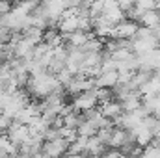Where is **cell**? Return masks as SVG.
I'll list each match as a JSON object with an SVG mask.
<instances>
[{"label":"cell","mask_w":160,"mask_h":158,"mask_svg":"<svg viewBox=\"0 0 160 158\" xmlns=\"http://www.w3.org/2000/svg\"><path fill=\"white\" fill-rule=\"evenodd\" d=\"M97 106V97H95V87L89 89V91H84L77 97H73V102H71V108L77 110V112H88L91 108Z\"/></svg>","instance_id":"5b68a950"},{"label":"cell","mask_w":160,"mask_h":158,"mask_svg":"<svg viewBox=\"0 0 160 158\" xmlns=\"http://www.w3.org/2000/svg\"><path fill=\"white\" fill-rule=\"evenodd\" d=\"M89 37H91V34L89 32H82V30H75L69 36H63V39H65V43L69 47H84Z\"/></svg>","instance_id":"4fadbf2b"},{"label":"cell","mask_w":160,"mask_h":158,"mask_svg":"<svg viewBox=\"0 0 160 158\" xmlns=\"http://www.w3.org/2000/svg\"><path fill=\"white\" fill-rule=\"evenodd\" d=\"M143 125L149 128V132L153 134V138H160V117L158 116H147L143 119Z\"/></svg>","instance_id":"5bb4252c"},{"label":"cell","mask_w":160,"mask_h":158,"mask_svg":"<svg viewBox=\"0 0 160 158\" xmlns=\"http://www.w3.org/2000/svg\"><path fill=\"white\" fill-rule=\"evenodd\" d=\"M138 22H142V26H143V28H151V30H153V28H157V26L160 24V11H158V9L143 11Z\"/></svg>","instance_id":"7c38bea8"},{"label":"cell","mask_w":160,"mask_h":158,"mask_svg":"<svg viewBox=\"0 0 160 158\" xmlns=\"http://www.w3.org/2000/svg\"><path fill=\"white\" fill-rule=\"evenodd\" d=\"M134 6L142 11H149V9H157V0H134Z\"/></svg>","instance_id":"d6986e66"},{"label":"cell","mask_w":160,"mask_h":158,"mask_svg":"<svg viewBox=\"0 0 160 158\" xmlns=\"http://www.w3.org/2000/svg\"><path fill=\"white\" fill-rule=\"evenodd\" d=\"M157 9L160 11V0H157Z\"/></svg>","instance_id":"cb8c5ba5"},{"label":"cell","mask_w":160,"mask_h":158,"mask_svg":"<svg viewBox=\"0 0 160 158\" xmlns=\"http://www.w3.org/2000/svg\"><path fill=\"white\" fill-rule=\"evenodd\" d=\"M114 26H116L114 22H110L104 15H101L95 21H91V30H93L91 36H95L99 39H110L114 34Z\"/></svg>","instance_id":"52a82bcc"},{"label":"cell","mask_w":160,"mask_h":158,"mask_svg":"<svg viewBox=\"0 0 160 158\" xmlns=\"http://www.w3.org/2000/svg\"><path fill=\"white\" fill-rule=\"evenodd\" d=\"M95 97H97L99 104H104V102L114 101V91L108 87H95Z\"/></svg>","instance_id":"2e32d148"},{"label":"cell","mask_w":160,"mask_h":158,"mask_svg":"<svg viewBox=\"0 0 160 158\" xmlns=\"http://www.w3.org/2000/svg\"><path fill=\"white\" fill-rule=\"evenodd\" d=\"M0 158H9V156H8V155H2V153H0Z\"/></svg>","instance_id":"484cf974"},{"label":"cell","mask_w":160,"mask_h":158,"mask_svg":"<svg viewBox=\"0 0 160 158\" xmlns=\"http://www.w3.org/2000/svg\"><path fill=\"white\" fill-rule=\"evenodd\" d=\"M69 143L63 138H52V140H45L41 143V156L43 158H62L67 155Z\"/></svg>","instance_id":"3957f363"},{"label":"cell","mask_w":160,"mask_h":158,"mask_svg":"<svg viewBox=\"0 0 160 158\" xmlns=\"http://www.w3.org/2000/svg\"><path fill=\"white\" fill-rule=\"evenodd\" d=\"M140 158H160V149H157L153 143H149V145L142 147Z\"/></svg>","instance_id":"ac0fdd59"},{"label":"cell","mask_w":160,"mask_h":158,"mask_svg":"<svg viewBox=\"0 0 160 158\" xmlns=\"http://www.w3.org/2000/svg\"><path fill=\"white\" fill-rule=\"evenodd\" d=\"M26 89L32 97H38V99H45V97H48L50 93H56V91H63V87L60 86V82L56 78V75H52L48 71L30 75Z\"/></svg>","instance_id":"6da1fadb"},{"label":"cell","mask_w":160,"mask_h":158,"mask_svg":"<svg viewBox=\"0 0 160 158\" xmlns=\"http://www.w3.org/2000/svg\"><path fill=\"white\" fill-rule=\"evenodd\" d=\"M99 112L104 116L106 119H110V121H114L116 117H119L121 114H123V108H121L119 101H110V102H104V104H101V108H99Z\"/></svg>","instance_id":"9c48e42d"},{"label":"cell","mask_w":160,"mask_h":158,"mask_svg":"<svg viewBox=\"0 0 160 158\" xmlns=\"http://www.w3.org/2000/svg\"><path fill=\"white\" fill-rule=\"evenodd\" d=\"M104 151H106V145L97 136L88 138V141H86V155H89L91 158H99Z\"/></svg>","instance_id":"30bf717a"},{"label":"cell","mask_w":160,"mask_h":158,"mask_svg":"<svg viewBox=\"0 0 160 158\" xmlns=\"http://www.w3.org/2000/svg\"><path fill=\"white\" fill-rule=\"evenodd\" d=\"M9 158H15V156H9Z\"/></svg>","instance_id":"4316f807"},{"label":"cell","mask_w":160,"mask_h":158,"mask_svg":"<svg viewBox=\"0 0 160 158\" xmlns=\"http://www.w3.org/2000/svg\"><path fill=\"white\" fill-rule=\"evenodd\" d=\"M67 9H69V2L67 0H41L39 7L36 11L41 17H45V21L50 26V24L58 22Z\"/></svg>","instance_id":"7a4b0ae2"},{"label":"cell","mask_w":160,"mask_h":158,"mask_svg":"<svg viewBox=\"0 0 160 158\" xmlns=\"http://www.w3.org/2000/svg\"><path fill=\"white\" fill-rule=\"evenodd\" d=\"M116 4H118V7H119L121 11L125 13L127 9H130L134 6V0H116Z\"/></svg>","instance_id":"ffe728a7"},{"label":"cell","mask_w":160,"mask_h":158,"mask_svg":"<svg viewBox=\"0 0 160 158\" xmlns=\"http://www.w3.org/2000/svg\"><path fill=\"white\" fill-rule=\"evenodd\" d=\"M138 28H140V24H138V22L128 21V19H123L121 22H118V24L114 26V34H112V37H114V39L130 41L134 36H136Z\"/></svg>","instance_id":"8992f818"},{"label":"cell","mask_w":160,"mask_h":158,"mask_svg":"<svg viewBox=\"0 0 160 158\" xmlns=\"http://www.w3.org/2000/svg\"><path fill=\"white\" fill-rule=\"evenodd\" d=\"M119 156H121L119 151H116V149H108V151H104L99 158H119Z\"/></svg>","instance_id":"7402d4cb"},{"label":"cell","mask_w":160,"mask_h":158,"mask_svg":"<svg viewBox=\"0 0 160 158\" xmlns=\"http://www.w3.org/2000/svg\"><path fill=\"white\" fill-rule=\"evenodd\" d=\"M0 153L2 155H8V156H13L17 153V147L8 140L6 134H0Z\"/></svg>","instance_id":"e0dca14e"},{"label":"cell","mask_w":160,"mask_h":158,"mask_svg":"<svg viewBox=\"0 0 160 158\" xmlns=\"http://www.w3.org/2000/svg\"><path fill=\"white\" fill-rule=\"evenodd\" d=\"M119 104H121V108H123V112H136L142 106V95L138 91H134V93L127 95L125 99H121Z\"/></svg>","instance_id":"8fae6325"},{"label":"cell","mask_w":160,"mask_h":158,"mask_svg":"<svg viewBox=\"0 0 160 158\" xmlns=\"http://www.w3.org/2000/svg\"><path fill=\"white\" fill-rule=\"evenodd\" d=\"M77 134H78V136H84V138H91V136L97 134V128H95L89 121H86V119L82 117L78 128H77Z\"/></svg>","instance_id":"9a60e30c"},{"label":"cell","mask_w":160,"mask_h":158,"mask_svg":"<svg viewBox=\"0 0 160 158\" xmlns=\"http://www.w3.org/2000/svg\"><path fill=\"white\" fill-rule=\"evenodd\" d=\"M118 80H119L118 71H102L101 69V73L95 78V87H108V89H112L118 84Z\"/></svg>","instance_id":"ba28073f"},{"label":"cell","mask_w":160,"mask_h":158,"mask_svg":"<svg viewBox=\"0 0 160 158\" xmlns=\"http://www.w3.org/2000/svg\"><path fill=\"white\" fill-rule=\"evenodd\" d=\"M151 143H153L157 149H160V138H153V141H151Z\"/></svg>","instance_id":"603a6c76"},{"label":"cell","mask_w":160,"mask_h":158,"mask_svg":"<svg viewBox=\"0 0 160 158\" xmlns=\"http://www.w3.org/2000/svg\"><path fill=\"white\" fill-rule=\"evenodd\" d=\"M8 2H9V4H11V2H15V4H17V2H22V0H8Z\"/></svg>","instance_id":"d4e9b609"},{"label":"cell","mask_w":160,"mask_h":158,"mask_svg":"<svg viewBox=\"0 0 160 158\" xmlns=\"http://www.w3.org/2000/svg\"><path fill=\"white\" fill-rule=\"evenodd\" d=\"M6 136H8V140L19 149L21 145H24L26 141H28V138H30V128H28V125H21V123H11V126L6 130Z\"/></svg>","instance_id":"277c9868"},{"label":"cell","mask_w":160,"mask_h":158,"mask_svg":"<svg viewBox=\"0 0 160 158\" xmlns=\"http://www.w3.org/2000/svg\"><path fill=\"white\" fill-rule=\"evenodd\" d=\"M11 37V32L8 30V28H4V26H0V45H6L8 41Z\"/></svg>","instance_id":"44dd1931"}]
</instances>
